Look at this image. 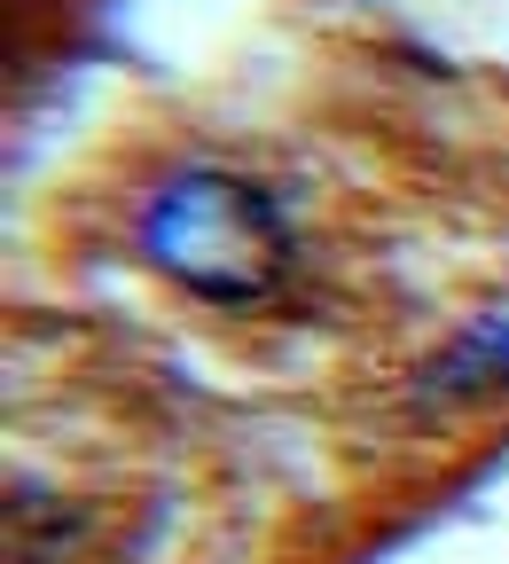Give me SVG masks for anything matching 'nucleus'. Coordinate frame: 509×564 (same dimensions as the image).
<instances>
[{
    "mask_svg": "<svg viewBox=\"0 0 509 564\" xmlns=\"http://www.w3.org/2000/svg\"><path fill=\"white\" fill-rule=\"evenodd\" d=\"M133 243L173 291L204 306H259L290 274V228L274 196L228 165H181L150 188Z\"/></svg>",
    "mask_w": 509,
    "mask_h": 564,
    "instance_id": "nucleus-1",
    "label": "nucleus"
}]
</instances>
